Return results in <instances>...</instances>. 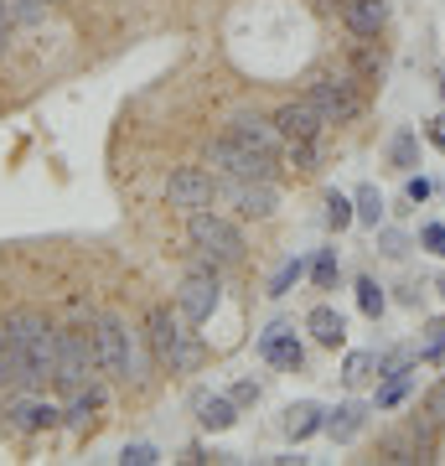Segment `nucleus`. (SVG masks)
I'll use <instances>...</instances> for the list:
<instances>
[{"label": "nucleus", "instance_id": "f257e3e1", "mask_svg": "<svg viewBox=\"0 0 445 466\" xmlns=\"http://www.w3.org/2000/svg\"><path fill=\"white\" fill-rule=\"evenodd\" d=\"M88 332H94V348H99V368L104 379L125 383V389H146L150 383V342H140V332H135L125 317H115V311H99V317L88 321Z\"/></svg>", "mask_w": 445, "mask_h": 466}, {"label": "nucleus", "instance_id": "f03ea898", "mask_svg": "<svg viewBox=\"0 0 445 466\" xmlns=\"http://www.w3.org/2000/svg\"><path fill=\"white\" fill-rule=\"evenodd\" d=\"M11 342H16V363H21V383L16 389H42L57 373V327L42 311H11L5 317Z\"/></svg>", "mask_w": 445, "mask_h": 466}, {"label": "nucleus", "instance_id": "7ed1b4c3", "mask_svg": "<svg viewBox=\"0 0 445 466\" xmlns=\"http://www.w3.org/2000/svg\"><path fill=\"white\" fill-rule=\"evenodd\" d=\"M146 342H150V352H156V363L171 368V373H192V368H202V358H207L202 337L192 332V321H187L182 311H171V306H156L146 317Z\"/></svg>", "mask_w": 445, "mask_h": 466}, {"label": "nucleus", "instance_id": "20e7f679", "mask_svg": "<svg viewBox=\"0 0 445 466\" xmlns=\"http://www.w3.org/2000/svg\"><path fill=\"white\" fill-rule=\"evenodd\" d=\"M207 167H213V177H228V182H275L280 156H259V150H248L244 140H233L223 130L217 140H207Z\"/></svg>", "mask_w": 445, "mask_h": 466}, {"label": "nucleus", "instance_id": "39448f33", "mask_svg": "<svg viewBox=\"0 0 445 466\" xmlns=\"http://www.w3.org/2000/svg\"><path fill=\"white\" fill-rule=\"evenodd\" d=\"M99 373L104 368H99L94 332H88V327H63V332H57V373H52V383H57L63 394H73V389H88Z\"/></svg>", "mask_w": 445, "mask_h": 466}, {"label": "nucleus", "instance_id": "423d86ee", "mask_svg": "<svg viewBox=\"0 0 445 466\" xmlns=\"http://www.w3.org/2000/svg\"><path fill=\"white\" fill-rule=\"evenodd\" d=\"M187 238L197 244L202 259H213L217 269H228L244 259V233H238V223L223 213H213V208H202V213H192V223H187Z\"/></svg>", "mask_w": 445, "mask_h": 466}, {"label": "nucleus", "instance_id": "0eeeda50", "mask_svg": "<svg viewBox=\"0 0 445 466\" xmlns=\"http://www.w3.org/2000/svg\"><path fill=\"white\" fill-rule=\"evenodd\" d=\"M363 78H316L311 88H306V99L321 109V119L327 125H347V119L363 115Z\"/></svg>", "mask_w": 445, "mask_h": 466}, {"label": "nucleus", "instance_id": "6e6552de", "mask_svg": "<svg viewBox=\"0 0 445 466\" xmlns=\"http://www.w3.org/2000/svg\"><path fill=\"white\" fill-rule=\"evenodd\" d=\"M217 275H223V269H213V265L197 259V269H192V275L182 280V290H177V311H182L192 327H202V321L223 306V280H217Z\"/></svg>", "mask_w": 445, "mask_h": 466}, {"label": "nucleus", "instance_id": "1a4fd4ad", "mask_svg": "<svg viewBox=\"0 0 445 466\" xmlns=\"http://www.w3.org/2000/svg\"><path fill=\"white\" fill-rule=\"evenodd\" d=\"M166 202L171 208H182V213H202V208H213L217 202V177L202 167H177L171 171V182H166Z\"/></svg>", "mask_w": 445, "mask_h": 466}, {"label": "nucleus", "instance_id": "9d476101", "mask_svg": "<svg viewBox=\"0 0 445 466\" xmlns=\"http://www.w3.org/2000/svg\"><path fill=\"white\" fill-rule=\"evenodd\" d=\"M228 135L233 140H244L248 150H259V156H280L285 150V135L275 130V119L254 115V109H238V115L228 119Z\"/></svg>", "mask_w": 445, "mask_h": 466}, {"label": "nucleus", "instance_id": "9b49d317", "mask_svg": "<svg viewBox=\"0 0 445 466\" xmlns=\"http://www.w3.org/2000/svg\"><path fill=\"white\" fill-rule=\"evenodd\" d=\"M275 130H280L285 140H321L327 119H321V109H316L311 99H290V104L275 109Z\"/></svg>", "mask_w": 445, "mask_h": 466}, {"label": "nucleus", "instance_id": "f8f14e48", "mask_svg": "<svg viewBox=\"0 0 445 466\" xmlns=\"http://www.w3.org/2000/svg\"><path fill=\"white\" fill-rule=\"evenodd\" d=\"M259 358L264 363H275L280 373H300V363H306V348H300V337L290 332V327H269V332L259 337Z\"/></svg>", "mask_w": 445, "mask_h": 466}, {"label": "nucleus", "instance_id": "ddd939ff", "mask_svg": "<svg viewBox=\"0 0 445 466\" xmlns=\"http://www.w3.org/2000/svg\"><path fill=\"white\" fill-rule=\"evenodd\" d=\"M228 202L238 218H275L280 192H275V182H228Z\"/></svg>", "mask_w": 445, "mask_h": 466}, {"label": "nucleus", "instance_id": "4468645a", "mask_svg": "<svg viewBox=\"0 0 445 466\" xmlns=\"http://www.w3.org/2000/svg\"><path fill=\"white\" fill-rule=\"evenodd\" d=\"M192 415H197L202 431H233V425H238V404H233L228 394L197 389V394H192Z\"/></svg>", "mask_w": 445, "mask_h": 466}, {"label": "nucleus", "instance_id": "2eb2a0df", "mask_svg": "<svg viewBox=\"0 0 445 466\" xmlns=\"http://www.w3.org/2000/svg\"><path fill=\"white\" fill-rule=\"evenodd\" d=\"M342 21L352 36H379L389 26V0H342Z\"/></svg>", "mask_w": 445, "mask_h": 466}, {"label": "nucleus", "instance_id": "dca6fc26", "mask_svg": "<svg viewBox=\"0 0 445 466\" xmlns=\"http://www.w3.org/2000/svg\"><path fill=\"white\" fill-rule=\"evenodd\" d=\"M99 410H104V383L94 379L88 389H73V394H67V404H63V425L83 435L88 425H94V415H99Z\"/></svg>", "mask_w": 445, "mask_h": 466}, {"label": "nucleus", "instance_id": "f3484780", "mask_svg": "<svg viewBox=\"0 0 445 466\" xmlns=\"http://www.w3.org/2000/svg\"><path fill=\"white\" fill-rule=\"evenodd\" d=\"M363 425H368V404L347 400V404H337V410H327L321 435H327V441H337V446H347V441H358V435H363Z\"/></svg>", "mask_w": 445, "mask_h": 466}, {"label": "nucleus", "instance_id": "a211bd4d", "mask_svg": "<svg viewBox=\"0 0 445 466\" xmlns=\"http://www.w3.org/2000/svg\"><path fill=\"white\" fill-rule=\"evenodd\" d=\"M11 425L26 435L36 431H52V425H63V404H52V400H36V394H26V400L11 410Z\"/></svg>", "mask_w": 445, "mask_h": 466}, {"label": "nucleus", "instance_id": "6ab92c4d", "mask_svg": "<svg viewBox=\"0 0 445 466\" xmlns=\"http://www.w3.org/2000/svg\"><path fill=\"white\" fill-rule=\"evenodd\" d=\"M321 425H327V410L321 404H311V400H300V404H290L285 410V420H280V431H285V441H311V435H321Z\"/></svg>", "mask_w": 445, "mask_h": 466}, {"label": "nucleus", "instance_id": "aec40b11", "mask_svg": "<svg viewBox=\"0 0 445 466\" xmlns=\"http://www.w3.org/2000/svg\"><path fill=\"white\" fill-rule=\"evenodd\" d=\"M306 332H311L321 348H342V342H347V321H342V311H337V306H311Z\"/></svg>", "mask_w": 445, "mask_h": 466}, {"label": "nucleus", "instance_id": "412c9836", "mask_svg": "<svg viewBox=\"0 0 445 466\" xmlns=\"http://www.w3.org/2000/svg\"><path fill=\"white\" fill-rule=\"evenodd\" d=\"M410 389H414V368L383 373V383H379V410H399V404L410 400Z\"/></svg>", "mask_w": 445, "mask_h": 466}, {"label": "nucleus", "instance_id": "4be33fe9", "mask_svg": "<svg viewBox=\"0 0 445 466\" xmlns=\"http://www.w3.org/2000/svg\"><path fill=\"white\" fill-rule=\"evenodd\" d=\"M389 167L404 171V177L420 167V135H414V130H399L394 140H389Z\"/></svg>", "mask_w": 445, "mask_h": 466}, {"label": "nucleus", "instance_id": "5701e85b", "mask_svg": "<svg viewBox=\"0 0 445 466\" xmlns=\"http://www.w3.org/2000/svg\"><path fill=\"white\" fill-rule=\"evenodd\" d=\"M404 431H410V441L420 446V456H425V461H435V446H440V425H435L425 410H414V420L404 425Z\"/></svg>", "mask_w": 445, "mask_h": 466}, {"label": "nucleus", "instance_id": "b1692460", "mask_svg": "<svg viewBox=\"0 0 445 466\" xmlns=\"http://www.w3.org/2000/svg\"><path fill=\"white\" fill-rule=\"evenodd\" d=\"M368 379H379V352H347L342 383H347V389H363Z\"/></svg>", "mask_w": 445, "mask_h": 466}, {"label": "nucleus", "instance_id": "393cba45", "mask_svg": "<svg viewBox=\"0 0 445 466\" xmlns=\"http://www.w3.org/2000/svg\"><path fill=\"white\" fill-rule=\"evenodd\" d=\"M316 161H321V146H316V140H285L280 167H290V171H316Z\"/></svg>", "mask_w": 445, "mask_h": 466}, {"label": "nucleus", "instance_id": "a878e982", "mask_svg": "<svg viewBox=\"0 0 445 466\" xmlns=\"http://www.w3.org/2000/svg\"><path fill=\"white\" fill-rule=\"evenodd\" d=\"M358 311H363L368 321H379L383 311H389V296H383V285L373 280V275H363V280H358Z\"/></svg>", "mask_w": 445, "mask_h": 466}, {"label": "nucleus", "instance_id": "bb28decb", "mask_svg": "<svg viewBox=\"0 0 445 466\" xmlns=\"http://www.w3.org/2000/svg\"><path fill=\"white\" fill-rule=\"evenodd\" d=\"M352 208H358V223H363V228H379V223H383V198H379V187H358Z\"/></svg>", "mask_w": 445, "mask_h": 466}, {"label": "nucleus", "instance_id": "cd10ccee", "mask_svg": "<svg viewBox=\"0 0 445 466\" xmlns=\"http://www.w3.org/2000/svg\"><path fill=\"white\" fill-rule=\"evenodd\" d=\"M5 383H21V363H16V342H11V327L0 321V389Z\"/></svg>", "mask_w": 445, "mask_h": 466}, {"label": "nucleus", "instance_id": "c85d7f7f", "mask_svg": "<svg viewBox=\"0 0 445 466\" xmlns=\"http://www.w3.org/2000/svg\"><path fill=\"white\" fill-rule=\"evenodd\" d=\"M337 275H342V265H337V249H321L311 259V280L316 290H337Z\"/></svg>", "mask_w": 445, "mask_h": 466}, {"label": "nucleus", "instance_id": "c756f323", "mask_svg": "<svg viewBox=\"0 0 445 466\" xmlns=\"http://www.w3.org/2000/svg\"><path fill=\"white\" fill-rule=\"evenodd\" d=\"M379 461H425V456H420V446H414L410 431H404V435H389L379 446Z\"/></svg>", "mask_w": 445, "mask_h": 466}, {"label": "nucleus", "instance_id": "7c9ffc66", "mask_svg": "<svg viewBox=\"0 0 445 466\" xmlns=\"http://www.w3.org/2000/svg\"><path fill=\"white\" fill-rule=\"evenodd\" d=\"M420 358H425V363H440V358H445V317H430V321H425Z\"/></svg>", "mask_w": 445, "mask_h": 466}, {"label": "nucleus", "instance_id": "2f4dec72", "mask_svg": "<svg viewBox=\"0 0 445 466\" xmlns=\"http://www.w3.org/2000/svg\"><path fill=\"white\" fill-rule=\"evenodd\" d=\"M327 223H331L337 233L352 228V223H358V208H352V198H342V192H327Z\"/></svg>", "mask_w": 445, "mask_h": 466}, {"label": "nucleus", "instance_id": "473e14b6", "mask_svg": "<svg viewBox=\"0 0 445 466\" xmlns=\"http://www.w3.org/2000/svg\"><path fill=\"white\" fill-rule=\"evenodd\" d=\"M300 275H306V259H285V265L275 269V280H269V296H290L300 285Z\"/></svg>", "mask_w": 445, "mask_h": 466}, {"label": "nucleus", "instance_id": "72a5a7b5", "mask_svg": "<svg viewBox=\"0 0 445 466\" xmlns=\"http://www.w3.org/2000/svg\"><path fill=\"white\" fill-rule=\"evenodd\" d=\"M119 461H125V466H156V461H161V451L150 446V441H130V446L119 451Z\"/></svg>", "mask_w": 445, "mask_h": 466}, {"label": "nucleus", "instance_id": "f704fd0d", "mask_svg": "<svg viewBox=\"0 0 445 466\" xmlns=\"http://www.w3.org/2000/svg\"><path fill=\"white\" fill-rule=\"evenodd\" d=\"M352 78H363V84H379V78H383V52H373V47L358 52V73H352Z\"/></svg>", "mask_w": 445, "mask_h": 466}, {"label": "nucleus", "instance_id": "c9c22d12", "mask_svg": "<svg viewBox=\"0 0 445 466\" xmlns=\"http://www.w3.org/2000/svg\"><path fill=\"white\" fill-rule=\"evenodd\" d=\"M373 233H379V249L389 254V259H404V254H410V238H404L399 228H383V223H379Z\"/></svg>", "mask_w": 445, "mask_h": 466}, {"label": "nucleus", "instance_id": "e433bc0d", "mask_svg": "<svg viewBox=\"0 0 445 466\" xmlns=\"http://www.w3.org/2000/svg\"><path fill=\"white\" fill-rule=\"evenodd\" d=\"M435 425H445V379L440 383H430V394H425V404H420Z\"/></svg>", "mask_w": 445, "mask_h": 466}, {"label": "nucleus", "instance_id": "4c0bfd02", "mask_svg": "<svg viewBox=\"0 0 445 466\" xmlns=\"http://www.w3.org/2000/svg\"><path fill=\"white\" fill-rule=\"evenodd\" d=\"M420 244H425V254H445V223H425Z\"/></svg>", "mask_w": 445, "mask_h": 466}, {"label": "nucleus", "instance_id": "58836bf2", "mask_svg": "<svg viewBox=\"0 0 445 466\" xmlns=\"http://www.w3.org/2000/svg\"><path fill=\"white\" fill-rule=\"evenodd\" d=\"M228 400L238 404V410H244V404H259V383H254V379H238V383H233Z\"/></svg>", "mask_w": 445, "mask_h": 466}, {"label": "nucleus", "instance_id": "ea45409f", "mask_svg": "<svg viewBox=\"0 0 445 466\" xmlns=\"http://www.w3.org/2000/svg\"><path fill=\"white\" fill-rule=\"evenodd\" d=\"M430 192H435V187H430L425 177H414V171H410V182H404V198H410V202H425Z\"/></svg>", "mask_w": 445, "mask_h": 466}, {"label": "nucleus", "instance_id": "a19ab883", "mask_svg": "<svg viewBox=\"0 0 445 466\" xmlns=\"http://www.w3.org/2000/svg\"><path fill=\"white\" fill-rule=\"evenodd\" d=\"M420 296H425L420 285H399V290H394V300H399V306H420Z\"/></svg>", "mask_w": 445, "mask_h": 466}, {"label": "nucleus", "instance_id": "79ce46f5", "mask_svg": "<svg viewBox=\"0 0 445 466\" xmlns=\"http://www.w3.org/2000/svg\"><path fill=\"white\" fill-rule=\"evenodd\" d=\"M425 135H430V146H435V150H445V115H440V119H430V130H425Z\"/></svg>", "mask_w": 445, "mask_h": 466}, {"label": "nucleus", "instance_id": "37998d69", "mask_svg": "<svg viewBox=\"0 0 445 466\" xmlns=\"http://www.w3.org/2000/svg\"><path fill=\"white\" fill-rule=\"evenodd\" d=\"M11 26H16V21H11V11H5V5H0V47H5V36H11Z\"/></svg>", "mask_w": 445, "mask_h": 466}, {"label": "nucleus", "instance_id": "c03bdc74", "mask_svg": "<svg viewBox=\"0 0 445 466\" xmlns=\"http://www.w3.org/2000/svg\"><path fill=\"white\" fill-rule=\"evenodd\" d=\"M435 290H440V300H445V275H440V280H435Z\"/></svg>", "mask_w": 445, "mask_h": 466}, {"label": "nucleus", "instance_id": "a18cd8bd", "mask_svg": "<svg viewBox=\"0 0 445 466\" xmlns=\"http://www.w3.org/2000/svg\"><path fill=\"white\" fill-rule=\"evenodd\" d=\"M440 99H445V73H440Z\"/></svg>", "mask_w": 445, "mask_h": 466}, {"label": "nucleus", "instance_id": "49530a36", "mask_svg": "<svg viewBox=\"0 0 445 466\" xmlns=\"http://www.w3.org/2000/svg\"><path fill=\"white\" fill-rule=\"evenodd\" d=\"M47 5H57V0H47Z\"/></svg>", "mask_w": 445, "mask_h": 466}]
</instances>
